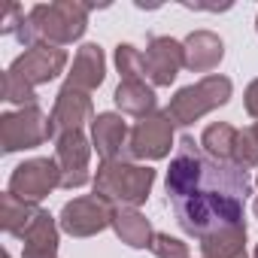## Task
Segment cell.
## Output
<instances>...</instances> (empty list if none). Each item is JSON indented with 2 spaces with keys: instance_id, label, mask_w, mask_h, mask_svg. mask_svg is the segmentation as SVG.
<instances>
[{
  "instance_id": "cell-24",
  "label": "cell",
  "mask_w": 258,
  "mask_h": 258,
  "mask_svg": "<svg viewBox=\"0 0 258 258\" xmlns=\"http://www.w3.org/2000/svg\"><path fill=\"white\" fill-rule=\"evenodd\" d=\"M149 249H152V255H158V258H191V255H188V243H182V240H176V237H170V234H161V231L152 237Z\"/></svg>"
},
{
  "instance_id": "cell-23",
  "label": "cell",
  "mask_w": 258,
  "mask_h": 258,
  "mask_svg": "<svg viewBox=\"0 0 258 258\" xmlns=\"http://www.w3.org/2000/svg\"><path fill=\"white\" fill-rule=\"evenodd\" d=\"M237 167L249 170V167H258V137L252 127L246 131H237V143H234V158H231Z\"/></svg>"
},
{
  "instance_id": "cell-21",
  "label": "cell",
  "mask_w": 258,
  "mask_h": 258,
  "mask_svg": "<svg viewBox=\"0 0 258 258\" xmlns=\"http://www.w3.org/2000/svg\"><path fill=\"white\" fill-rule=\"evenodd\" d=\"M234 143H237V127L228 121H216V124L204 127V134H201V149L216 161H231Z\"/></svg>"
},
{
  "instance_id": "cell-27",
  "label": "cell",
  "mask_w": 258,
  "mask_h": 258,
  "mask_svg": "<svg viewBox=\"0 0 258 258\" xmlns=\"http://www.w3.org/2000/svg\"><path fill=\"white\" fill-rule=\"evenodd\" d=\"M252 213H255V219H258V198H255V204H252Z\"/></svg>"
},
{
  "instance_id": "cell-22",
  "label": "cell",
  "mask_w": 258,
  "mask_h": 258,
  "mask_svg": "<svg viewBox=\"0 0 258 258\" xmlns=\"http://www.w3.org/2000/svg\"><path fill=\"white\" fill-rule=\"evenodd\" d=\"M115 67H118L121 82H124V79H146L143 52L134 49L131 43H118V46H115Z\"/></svg>"
},
{
  "instance_id": "cell-8",
  "label": "cell",
  "mask_w": 258,
  "mask_h": 258,
  "mask_svg": "<svg viewBox=\"0 0 258 258\" xmlns=\"http://www.w3.org/2000/svg\"><path fill=\"white\" fill-rule=\"evenodd\" d=\"M67 67V52L58 49V46H34V49H25L7 70L10 79L28 85V88H37V85H46L52 82L58 73H64Z\"/></svg>"
},
{
  "instance_id": "cell-29",
  "label": "cell",
  "mask_w": 258,
  "mask_h": 258,
  "mask_svg": "<svg viewBox=\"0 0 258 258\" xmlns=\"http://www.w3.org/2000/svg\"><path fill=\"white\" fill-rule=\"evenodd\" d=\"M252 258H258V246H255V255H252Z\"/></svg>"
},
{
  "instance_id": "cell-30",
  "label": "cell",
  "mask_w": 258,
  "mask_h": 258,
  "mask_svg": "<svg viewBox=\"0 0 258 258\" xmlns=\"http://www.w3.org/2000/svg\"><path fill=\"white\" fill-rule=\"evenodd\" d=\"M255 31H258V19H255Z\"/></svg>"
},
{
  "instance_id": "cell-17",
  "label": "cell",
  "mask_w": 258,
  "mask_h": 258,
  "mask_svg": "<svg viewBox=\"0 0 258 258\" xmlns=\"http://www.w3.org/2000/svg\"><path fill=\"white\" fill-rule=\"evenodd\" d=\"M112 100H115V106H118L124 115H137V118L152 115L155 106H158L155 88L146 85V79H124V82H118Z\"/></svg>"
},
{
  "instance_id": "cell-7",
  "label": "cell",
  "mask_w": 258,
  "mask_h": 258,
  "mask_svg": "<svg viewBox=\"0 0 258 258\" xmlns=\"http://www.w3.org/2000/svg\"><path fill=\"white\" fill-rule=\"evenodd\" d=\"M61 185V167L55 158H28L10 176V195L25 204H40Z\"/></svg>"
},
{
  "instance_id": "cell-19",
  "label": "cell",
  "mask_w": 258,
  "mask_h": 258,
  "mask_svg": "<svg viewBox=\"0 0 258 258\" xmlns=\"http://www.w3.org/2000/svg\"><path fill=\"white\" fill-rule=\"evenodd\" d=\"M201 258H249L246 255V225H234V228L204 237Z\"/></svg>"
},
{
  "instance_id": "cell-6",
  "label": "cell",
  "mask_w": 258,
  "mask_h": 258,
  "mask_svg": "<svg viewBox=\"0 0 258 258\" xmlns=\"http://www.w3.org/2000/svg\"><path fill=\"white\" fill-rule=\"evenodd\" d=\"M173 121L167 112H152L146 118H140L131 127V137H127V155L137 161H161L170 155L173 146Z\"/></svg>"
},
{
  "instance_id": "cell-10",
  "label": "cell",
  "mask_w": 258,
  "mask_h": 258,
  "mask_svg": "<svg viewBox=\"0 0 258 258\" xmlns=\"http://www.w3.org/2000/svg\"><path fill=\"white\" fill-rule=\"evenodd\" d=\"M91 140L82 131H67L55 137V161L61 167V188H82L91 173H88V158H91Z\"/></svg>"
},
{
  "instance_id": "cell-25",
  "label": "cell",
  "mask_w": 258,
  "mask_h": 258,
  "mask_svg": "<svg viewBox=\"0 0 258 258\" xmlns=\"http://www.w3.org/2000/svg\"><path fill=\"white\" fill-rule=\"evenodd\" d=\"M22 22H25V10L19 4H10L7 13H4V19H0V34H19Z\"/></svg>"
},
{
  "instance_id": "cell-16",
  "label": "cell",
  "mask_w": 258,
  "mask_h": 258,
  "mask_svg": "<svg viewBox=\"0 0 258 258\" xmlns=\"http://www.w3.org/2000/svg\"><path fill=\"white\" fill-rule=\"evenodd\" d=\"M19 240L22 258H58V225L46 210L28 225V231Z\"/></svg>"
},
{
  "instance_id": "cell-4",
  "label": "cell",
  "mask_w": 258,
  "mask_h": 258,
  "mask_svg": "<svg viewBox=\"0 0 258 258\" xmlns=\"http://www.w3.org/2000/svg\"><path fill=\"white\" fill-rule=\"evenodd\" d=\"M231 91H234V82H231L228 76L210 73V76H204L201 82L179 88V91L170 97V103H167V109H164V112L170 115V121H173V124L185 127V124H191V121L204 118L207 112H213V109L225 106V103L231 100Z\"/></svg>"
},
{
  "instance_id": "cell-18",
  "label": "cell",
  "mask_w": 258,
  "mask_h": 258,
  "mask_svg": "<svg viewBox=\"0 0 258 258\" xmlns=\"http://www.w3.org/2000/svg\"><path fill=\"white\" fill-rule=\"evenodd\" d=\"M112 231L121 243H127L131 249H149L155 231L149 225V219L140 213V210H131V207H121L112 213Z\"/></svg>"
},
{
  "instance_id": "cell-9",
  "label": "cell",
  "mask_w": 258,
  "mask_h": 258,
  "mask_svg": "<svg viewBox=\"0 0 258 258\" xmlns=\"http://www.w3.org/2000/svg\"><path fill=\"white\" fill-rule=\"evenodd\" d=\"M112 213H115V207H109L103 198L85 195V198H73L70 204H64L58 225L70 237H94V234L112 228Z\"/></svg>"
},
{
  "instance_id": "cell-20",
  "label": "cell",
  "mask_w": 258,
  "mask_h": 258,
  "mask_svg": "<svg viewBox=\"0 0 258 258\" xmlns=\"http://www.w3.org/2000/svg\"><path fill=\"white\" fill-rule=\"evenodd\" d=\"M40 213H43L40 204H25V201L13 198L10 191L0 198V225H4V231L13 234V237H22V234L28 231V225H31Z\"/></svg>"
},
{
  "instance_id": "cell-14",
  "label": "cell",
  "mask_w": 258,
  "mask_h": 258,
  "mask_svg": "<svg viewBox=\"0 0 258 258\" xmlns=\"http://www.w3.org/2000/svg\"><path fill=\"white\" fill-rule=\"evenodd\" d=\"M103 76H106V58H103V49L97 43H85L79 46L76 58H73V67L67 73V88H79V91H94L103 85Z\"/></svg>"
},
{
  "instance_id": "cell-12",
  "label": "cell",
  "mask_w": 258,
  "mask_h": 258,
  "mask_svg": "<svg viewBox=\"0 0 258 258\" xmlns=\"http://www.w3.org/2000/svg\"><path fill=\"white\" fill-rule=\"evenodd\" d=\"M85 121H94V106H91L88 91H79V88H67L64 85L58 91L55 106H52V115H49L52 140L58 134H67V131H82Z\"/></svg>"
},
{
  "instance_id": "cell-5",
  "label": "cell",
  "mask_w": 258,
  "mask_h": 258,
  "mask_svg": "<svg viewBox=\"0 0 258 258\" xmlns=\"http://www.w3.org/2000/svg\"><path fill=\"white\" fill-rule=\"evenodd\" d=\"M46 140H52V124L37 103L0 115V146H4L7 155L22 149H37Z\"/></svg>"
},
{
  "instance_id": "cell-26",
  "label": "cell",
  "mask_w": 258,
  "mask_h": 258,
  "mask_svg": "<svg viewBox=\"0 0 258 258\" xmlns=\"http://www.w3.org/2000/svg\"><path fill=\"white\" fill-rule=\"evenodd\" d=\"M243 106L252 118H258V79H252L246 85V94H243Z\"/></svg>"
},
{
  "instance_id": "cell-13",
  "label": "cell",
  "mask_w": 258,
  "mask_h": 258,
  "mask_svg": "<svg viewBox=\"0 0 258 258\" xmlns=\"http://www.w3.org/2000/svg\"><path fill=\"white\" fill-rule=\"evenodd\" d=\"M127 124L118 112H97L91 121V146L97 149V155L103 161H118L124 158V146H127Z\"/></svg>"
},
{
  "instance_id": "cell-1",
  "label": "cell",
  "mask_w": 258,
  "mask_h": 258,
  "mask_svg": "<svg viewBox=\"0 0 258 258\" xmlns=\"http://www.w3.org/2000/svg\"><path fill=\"white\" fill-rule=\"evenodd\" d=\"M164 188L179 228L198 240L234 225H246L243 210L246 198L252 195L249 170L237 167L234 161L210 158L188 134L179 137Z\"/></svg>"
},
{
  "instance_id": "cell-3",
  "label": "cell",
  "mask_w": 258,
  "mask_h": 258,
  "mask_svg": "<svg viewBox=\"0 0 258 258\" xmlns=\"http://www.w3.org/2000/svg\"><path fill=\"white\" fill-rule=\"evenodd\" d=\"M152 185H155V170L152 167L124 161V158L103 161L97 167V176H94V195L103 198L115 210H121V207L137 210L140 204H146Z\"/></svg>"
},
{
  "instance_id": "cell-2",
  "label": "cell",
  "mask_w": 258,
  "mask_h": 258,
  "mask_svg": "<svg viewBox=\"0 0 258 258\" xmlns=\"http://www.w3.org/2000/svg\"><path fill=\"white\" fill-rule=\"evenodd\" d=\"M88 13L91 7L85 4H73V0H55V4H37L22 28H19V40L25 43V49L34 46H70L76 43L85 28H88Z\"/></svg>"
},
{
  "instance_id": "cell-28",
  "label": "cell",
  "mask_w": 258,
  "mask_h": 258,
  "mask_svg": "<svg viewBox=\"0 0 258 258\" xmlns=\"http://www.w3.org/2000/svg\"><path fill=\"white\" fill-rule=\"evenodd\" d=\"M252 131H255V137H258V121H255V124H252Z\"/></svg>"
},
{
  "instance_id": "cell-11",
  "label": "cell",
  "mask_w": 258,
  "mask_h": 258,
  "mask_svg": "<svg viewBox=\"0 0 258 258\" xmlns=\"http://www.w3.org/2000/svg\"><path fill=\"white\" fill-rule=\"evenodd\" d=\"M143 64H146V76L152 79V85H173V79L185 67V49L173 37H152L146 43Z\"/></svg>"
},
{
  "instance_id": "cell-31",
  "label": "cell",
  "mask_w": 258,
  "mask_h": 258,
  "mask_svg": "<svg viewBox=\"0 0 258 258\" xmlns=\"http://www.w3.org/2000/svg\"><path fill=\"white\" fill-rule=\"evenodd\" d=\"M255 185H258V179H255Z\"/></svg>"
},
{
  "instance_id": "cell-15",
  "label": "cell",
  "mask_w": 258,
  "mask_h": 258,
  "mask_svg": "<svg viewBox=\"0 0 258 258\" xmlns=\"http://www.w3.org/2000/svg\"><path fill=\"white\" fill-rule=\"evenodd\" d=\"M182 49H185V70H191V73H210L225 58V43L213 31H195V34H188L185 43H182Z\"/></svg>"
}]
</instances>
